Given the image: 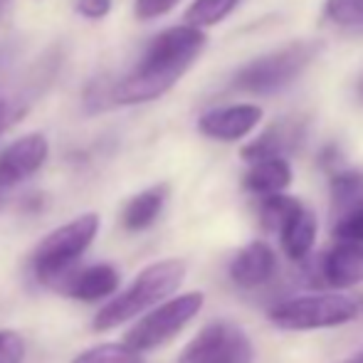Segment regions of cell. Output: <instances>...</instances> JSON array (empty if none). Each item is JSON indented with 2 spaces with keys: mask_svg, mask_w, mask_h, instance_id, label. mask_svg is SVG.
Segmentation results:
<instances>
[{
  "mask_svg": "<svg viewBox=\"0 0 363 363\" xmlns=\"http://www.w3.org/2000/svg\"><path fill=\"white\" fill-rule=\"evenodd\" d=\"M208 38L201 28L178 25L168 28L148 43L139 65L111 89L116 104H141L163 96L203 52Z\"/></svg>",
  "mask_w": 363,
  "mask_h": 363,
  "instance_id": "6da1fadb",
  "label": "cell"
},
{
  "mask_svg": "<svg viewBox=\"0 0 363 363\" xmlns=\"http://www.w3.org/2000/svg\"><path fill=\"white\" fill-rule=\"evenodd\" d=\"M183 279H186V262L183 259H161V262L148 264L124 294H119L114 301H109L96 311L91 326H94V331H109L114 326L126 324L141 311L166 301L181 287Z\"/></svg>",
  "mask_w": 363,
  "mask_h": 363,
  "instance_id": "7a4b0ae2",
  "label": "cell"
},
{
  "mask_svg": "<svg viewBox=\"0 0 363 363\" xmlns=\"http://www.w3.org/2000/svg\"><path fill=\"white\" fill-rule=\"evenodd\" d=\"M96 230H99L96 213H84L65 223L62 228L52 230L33 255V269L40 282L52 287L62 274H67L77 264V259L86 252V247L94 242Z\"/></svg>",
  "mask_w": 363,
  "mask_h": 363,
  "instance_id": "3957f363",
  "label": "cell"
},
{
  "mask_svg": "<svg viewBox=\"0 0 363 363\" xmlns=\"http://www.w3.org/2000/svg\"><path fill=\"white\" fill-rule=\"evenodd\" d=\"M361 314L356 299L339 291L326 294H304L287 299L269 309V321L287 331H311V329H331L354 321Z\"/></svg>",
  "mask_w": 363,
  "mask_h": 363,
  "instance_id": "277c9868",
  "label": "cell"
},
{
  "mask_svg": "<svg viewBox=\"0 0 363 363\" xmlns=\"http://www.w3.org/2000/svg\"><path fill=\"white\" fill-rule=\"evenodd\" d=\"M319 43H294L277 52L252 60L233 79V86L250 94H274L289 86L319 55Z\"/></svg>",
  "mask_w": 363,
  "mask_h": 363,
  "instance_id": "5b68a950",
  "label": "cell"
},
{
  "mask_svg": "<svg viewBox=\"0 0 363 363\" xmlns=\"http://www.w3.org/2000/svg\"><path fill=\"white\" fill-rule=\"evenodd\" d=\"M203 301H206V296L201 291H188L176 299L161 301L126 334L124 344L136 354L158 349L166 341H171L188 321L196 319L198 311L203 309Z\"/></svg>",
  "mask_w": 363,
  "mask_h": 363,
  "instance_id": "8992f818",
  "label": "cell"
},
{
  "mask_svg": "<svg viewBox=\"0 0 363 363\" xmlns=\"http://www.w3.org/2000/svg\"><path fill=\"white\" fill-rule=\"evenodd\" d=\"M255 346L250 336L230 321L203 326L186 344L178 363H252Z\"/></svg>",
  "mask_w": 363,
  "mask_h": 363,
  "instance_id": "52a82bcc",
  "label": "cell"
},
{
  "mask_svg": "<svg viewBox=\"0 0 363 363\" xmlns=\"http://www.w3.org/2000/svg\"><path fill=\"white\" fill-rule=\"evenodd\" d=\"M50 156V144L43 134H25L0 153V191H10L18 183L45 166Z\"/></svg>",
  "mask_w": 363,
  "mask_h": 363,
  "instance_id": "ba28073f",
  "label": "cell"
},
{
  "mask_svg": "<svg viewBox=\"0 0 363 363\" xmlns=\"http://www.w3.org/2000/svg\"><path fill=\"white\" fill-rule=\"evenodd\" d=\"M262 121V109L257 104H235L211 109L198 119V131L216 141H238L247 136Z\"/></svg>",
  "mask_w": 363,
  "mask_h": 363,
  "instance_id": "9c48e42d",
  "label": "cell"
},
{
  "mask_svg": "<svg viewBox=\"0 0 363 363\" xmlns=\"http://www.w3.org/2000/svg\"><path fill=\"white\" fill-rule=\"evenodd\" d=\"M119 269L114 264H91V267H72L67 274L52 284L55 291L74 296L82 301H99L101 296H109L119 289Z\"/></svg>",
  "mask_w": 363,
  "mask_h": 363,
  "instance_id": "30bf717a",
  "label": "cell"
},
{
  "mask_svg": "<svg viewBox=\"0 0 363 363\" xmlns=\"http://www.w3.org/2000/svg\"><path fill=\"white\" fill-rule=\"evenodd\" d=\"M321 279L334 289H349L363 282V245L354 240H339V245L324 255Z\"/></svg>",
  "mask_w": 363,
  "mask_h": 363,
  "instance_id": "8fae6325",
  "label": "cell"
},
{
  "mask_svg": "<svg viewBox=\"0 0 363 363\" xmlns=\"http://www.w3.org/2000/svg\"><path fill=\"white\" fill-rule=\"evenodd\" d=\"M274 267H277V259L272 247L257 240L245 245L235 255V259L230 262V279L242 289H257L272 279Z\"/></svg>",
  "mask_w": 363,
  "mask_h": 363,
  "instance_id": "7c38bea8",
  "label": "cell"
},
{
  "mask_svg": "<svg viewBox=\"0 0 363 363\" xmlns=\"http://www.w3.org/2000/svg\"><path fill=\"white\" fill-rule=\"evenodd\" d=\"M304 139V124L301 121H277L269 126L264 134H259L255 141H250L247 146H242L240 156L247 163L264 161V158H277L287 151H294Z\"/></svg>",
  "mask_w": 363,
  "mask_h": 363,
  "instance_id": "4fadbf2b",
  "label": "cell"
},
{
  "mask_svg": "<svg viewBox=\"0 0 363 363\" xmlns=\"http://www.w3.org/2000/svg\"><path fill=\"white\" fill-rule=\"evenodd\" d=\"M279 238H282V250L289 259L294 262L306 259L316 242V216L309 208L299 206L279 228Z\"/></svg>",
  "mask_w": 363,
  "mask_h": 363,
  "instance_id": "5bb4252c",
  "label": "cell"
},
{
  "mask_svg": "<svg viewBox=\"0 0 363 363\" xmlns=\"http://www.w3.org/2000/svg\"><path fill=\"white\" fill-rule=\"evenodd\" d=\"M166 196H168V186H153L141 191L139 196H134L126 203L124 213H121V225L129 233H141V230L151 228L156 223V218L161 216Z\"/></svg>",
  "mask_w": 363,
  "mask_h": 363,
  "instance_id": "9a60e30c",
  "label": "cell"
},
{
  "mask_svg": "<svg viewBox=\"0 0 363 363\" xmlns=\"http://www.w3.org/2000/svg\"><path fill=\"white\" fill-rule=\"evenodd\" d=\"M242 183L250 193H255V196H272V193H282L284 188L291 183V168L282 156L255 161Z\"/></svg>",
  "mask_w": 363,
  "mask_h": 363,
  "instance_id": "2e32d148",
  "label": "cell"
},
{
  "mask_svg": "<svg viewBox=\"0 0 363 363\" xmlns=\"http://www.w3.org/2000/svg\"><path fill=\"white\" fill-rule=\"evenodd\" d=\"M331 201L339 211H349L363 201V173L344 171L331 178Z\"/></svg>",
  "mask_w": 363,
  "mask_h": 363,
  "instance_id": "e0dca14e",
  "label": "cell"
},
{
  "mask_svg": "<svg viewBox=\"0 0 363 363\" xmlns=\"http://www.w3.org/2000/svg\"><path fill=\"white\" fill-rule=\"evenodd\" d=\"M238 3L240 0H196V3L186 10V25H193V28H211V25H218L220 20L233 13Z\"/></svg>",
  "mask_w": 363,
  "mask_h": 363,
  "instance_id": "ac0fdd59",
  "label": "cell"
},
{
  "mask_svg": "<svg viewBox=\"0 0 363 363\" xmlns=\"http://www.w3.org/2000/svg\"><path fill=\"white\" fill-rule=\"evenodd\" d=\"M301 203L296 198L282 196V193H272V196H264L259 203V220L267 230H277L287 223V218L299 208Z\"/></svg>",
  "mask_w": 363,
  "mask_h": 363,
  "instance_id": "d6986e66",
  "label": "cell"
},
{
  "mask_svg": "<svg viewBox=\"0 0 363 363\" xmlns=\"http://www.w3.org/2000/svg\"><path fill=\"white\" fill-rule=\"evenodd\" d=\"M72 363H144V359L126 344H101L79 354Z\"/></svg>",
  "mask_w": 363,
  "mask_h": 363,
  "instance_id": "ffe728a7",
  "label": "cell"
},
{
  "mask_svg": "<svg viewBox=\"0 0 363 363\" xmlns=\"http://www.w3.org/2000/svg\"><path fill=\"white\" fill-rule=\"evenodd\" d=\"M326 15L341 28H363V0H326Z\"/></svg>",
  "mask_w": 363,
  "mask_h": 363,
  "instance_id": "44dd1931",
  "label": "cell"
},
{
  "mask_svg": "<svg viewBox=\"0 0 363 363\" xmlns=\"http://www.w3.org/2000/svg\"><path fill=\"white\" fill-rule=\"evenodd\" d=\"M334 235L339 240H354L363 245V201L344 213V218L336 223Z\"/></svg>",
  "mask_w": 363,
  "mask_h": 363,
  "instance_id": "7402d4cb",
  "label": "cell"
},
{
  "mask_svg": "<svg viewBox=\"0 0 363 363\" xmlns=\"http://www.w3.org/2000/svg\"><path fill=\"white\" fill-rule=\"evenodd\" d=\"M25 356V341L15 331L0 329V363H20Z\"/></svg>",
  "mask_w": 363,
  "mask_h": 363,
  "instance_id": "603a6c76",
  "label": "cell"
},
{
  "mask_svg": "<svg viewBox=\"0 0 363 363\" xmlns=\"http://www.w3.org/2000/svg\"><path fill=\"white\" fill-rule=\"evenodd\" d=\"M181 0H136L134 15L139 20H156L161 15L171 13Z\"/></svg>",
  "mask_w": 363,
  "mask_h": 363,
  "instance_id": "cb8c5ba5",
  "label": "cell"
},
{
  "mask_svg": "<svg viewBox=\"0 0 363 363\" xmlns=\"http://www.w3.org/2000/svg\"><path fill=\"white\" fill-rule=\"evenodd\" d=\"M111 10V0H77V13L89 20L106 18Z\"/></svg>",
  "mask_w": 363,
  "mask_h": 363,
  "instance_id": "d4e9b609",
  "label": "cell"
},
{
  "mask_svg": "<svg viewBox=\"0 0 363 363\" xmlns=\"http://www.w3.org/2000/svg\"><path fill=\"white\" fill-rule=\"evenodd\" d=\"M20 116V111H10V104L0 96V131H5L15 119Z\"/></svg>",
  "mask_w": 363,
  "mask_h": 363,
  "instance_id": "484cf974",
  "label": "cell"
},
{
  "mask_svg": "<svg viewBox=\"0 0 363 363\" xmlns=\"http://www.w3.org/2000/svg\"><path fill=\"white\" fill-rule=\"evenodd\" d=\"M341 363H363V349L359 351V354H354L351 359H346V361H341Z\"/></svg>",
  "mask_w": 363,
  "mask_h": 363,
  "instance_id": "4316f807",
  "label": "cell"
},
{
  "mask_svg": "<svg viewBox=\"0 0 363 363\" xmlns=\"http://www.w3.org/2000/svg\"><path fill=\"white\" fill-rule=\"evenodd\" d=\"M359 96H361V101H363V79H361V84H359Z\"/></svg>",
  "mask_w": 363,
  "mask_h": 363,
  "instance_id": "83f0119b",
  "label": "cell"
},
{
  "mask_svg": "<svg viewBox=\"0 0 363 363\" xmlns=\"http://www.w3.org/2000/svg\"><path fill=\"white\" fill-rule=\"evenodd\" d=\"M8 5V0H0V13H3V8Z\"/></svg>",
  "mask_w": 363,
  "mask_h": 363,
  "instance_id": "f1b7e54d",
  "label": "cell"
}]
</instances>
